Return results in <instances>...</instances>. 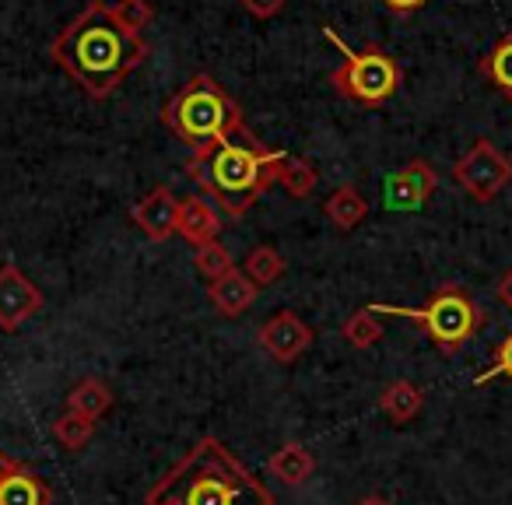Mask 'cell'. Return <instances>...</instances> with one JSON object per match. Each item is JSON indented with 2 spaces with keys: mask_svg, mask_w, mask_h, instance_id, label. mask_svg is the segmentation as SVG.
<instances>
[{
  "mask_svg": "<svg viewBox=\"0 0 512 505\" xmlns=\"http://www.w3.org/2000/svg\"><path fill=\"white\" fill-rule=\"evenodd\" d=\"M144 53V39L120 29L102 0H92L50 46V57L88 99H109L127 81V74L141 67Z\"/></svg>",
  "mask_w": 512,
  "mask_h": 505,
  "instance_id": "cell-1",
  "label": "cell"
},
{
  "mask_svg": "<svg viewBox=\"0 0 512 505\" xmlns=\"http://www.w3.org/2000/svg\"><path fill=\"white\" fill-rule=\"evenodd\" d=\"M285 155L271 151L264 141H256L253 130L218 141L204 151H193L186 162V176L214 197V204L232 218H242L256 200L264 197L281 176Z\"/></svg>",
  "mask_w": 512,
  "mask_h": 505,
  "instance_id": "cell-2",
  "label": "cell"
},
{
  "mask_svg": "<svg viewBox=\"0 0 512 505\" xmlns=\"http://www.w3.org/2000/svg\"><path fill=\"white\" fill-rule=\"evenodd\" d=\"M179 505H274V495L256 481L221 439H204L162 477Z\"/></svg>",
  "mask_w": 512,
  "mask_h": 505,
  "instance_id": "cell-3",
  "label": "cell"
},
{
  "mask_svg": "<svg viewBox=\"0 0 512 505\" xmlns=\"http://www.w3.org/2000/svg\"><path fill=\"white\" fill-rule=\"evenodd\" d=\"M162 123L186 144L190 151H204L235 134H246L242 109L211 74H193L183 92L165 106Z\"/></svg>",
  "mask_w": 512,
  "mask_h": 505,
  "instance_id": "cell-4",
  "label": "cell"
},
{
  "mask_svg": "<svg viewBox=\"0 0 512 505\" xmlns=\"http://www.w3.org/2000/svg\"><path fill=\"white\" fill-rule=\"evenodd\" d=\"M372 313L383 316H400V320H411L425 330V337L442 351V355H456L477 330L484 327V313L474 299H470L467 288L460 285H442L425 306H390V302H372Z\"/></svg>",
  "mask_w": 512,
  "mask_h": 505,
  "instance_id": "cell-5",
  "label": "cell"
},
{
  "mask_svg": "<svg viewBox=\"0 0 512 505\" xmlns=\"http://www.w3.org/2000/svg\"><path fill=\"white\" fill-rule=\"evenodd\" d=\"M327 39L344 53V64L330 74V85L344 95V99L358 102V106H383L397 95L400 85V67L383 46H365V50H348L341 36H334V29H323Z\"/></svg>",
  "mask_w": 512,
  "mask_h": 505,
  "instance_id": "cell-6",
  "label": "cell"
},
{
  "mask_svg": "<svg viewBox=\"0 0 512 505\" xmlns=\"http://www.w3.org/2000/svg\"><path fill=\"white\" fill-rule=\"evenodd\" d=\"M453 179L477 204H491L512 183V162L491 141H474L467 155L456 158Z\"/></svg>",
  "mask_w": 512,
  "mask_h": 505,
  "instance_id": "cell-7",
  "label": "cell"
},
{
  "mask_svg": "<svg viewBox=\"0 0 512 505\" xmlns=\"http://www.w3.org/2000/svg\"><path fill=\"white\" fill-rule=\"evenodd\" d=\"M435 186H439V176H435L432 162L411 158L404 169L383 179V207L386 211H421L435 193Z\"/></svg>",
  "mask_w": 512,
  "mask_h": 505,
  "instance_id": "cell-8",
  "label": "cell"
},
{
  "mask_svg": "<svg viewBox=\"0 0 512 505\" xmlns=\"http://www.w3.org/2000/svg\"><path fill=\"white\" fill-rule=\"evenodd\" d=\"M39 309H43V292L36 288V281L15 264L0 267V330L15 334Z\"/></svg>",
  "mask_w": 512,
  "mask_h": 505,
  "instance_id": "cell-9",
  "label": "cell"
},
{
  "mask_svg": "<svg viewBox=\"0 0 512 505\" xmlns=\"http://www.w3.org/2000/svg\"><path fill=\"white\" fill-rule=\"evenodd\" d=\"M256 341H260V348H264L274 362L292 365L295 358L306 355L309 344H313V327H309L306 320H299L295 313H288V309H281V313H274L271 320L260 327Z\"/></svg>",
  "mask_w": 512,
  "mask_h": 505,
  "instance_id": "cell-10",
  "label": "cell"
},
{
  "mask_svg": "<svg viewBox=\"0 0 512 505\" xmlns=\"http://www.w3.org/2000/svg\"><path fill=\"white\" fill-rule=\"evenodd\" d=\"M130 221H134L151 242H169L179 225V197L169 186H155L148 197H141L134 204Z\"/></svg>",
  "mask_w": 512,
  "mask_h": 505,
  "instance_id": "cell-11",
  "label": "cell"
},
{
  "mask_svg": "<svg viewBox=\"0 0 512 505\" xmlns=\"http://www.w3.org/2000/svg\"><path fill=\"white\" fill-rule=\"evenodd\" d=\"M256 295H260V288H256L253 281L239 271V267L228 271L225 278H218V281L207 285V299H211L214 313L225 316V320H235V316L246 313V309L256 302Z\"/></svg>",
  "mask_w": 512,
  "mask_h": 505,
  "instance_id": "cell-12",
  "label": "cell"
},
{
  "mask_svg": "<svg viewBox=\"0 0 512 505\" xmlns=\"http://www.w3.org/2000/svg\"><path fill=\"white\" fill-rule=\"evenodd\" d=\"M221 232V218L204 197H186L179 200V225H176V235H183L193 249L197 246H207L214 242Z\"/></svg>",
  "mask_w": 512,
  "mask_h": 505,
  "instance_id": "cell-13",
  "label": "cell"
},
{
  "mask_svg": "<svg viewBox=\"0 0 512 505\" xmlns=\"http://www.w3.org/2000/svg\"><path fill=\"white\" fill-rule=\"evenodd\" d=\"M53 491L43 477L25 463H15L0 481V505H50Z\"/></svg>",
  "mask_w": 512,
  "mask_h": 505,
  "instance_id": "cell-14",
  "label": "cell"
},
{
  "mask_svg": "<svg viewBox=\"0 0 512 505\" xmlns=\"http://www.w3.org/2000/svg\"><path fill=\"white\" fill-rule=\"evenodd\" d=\"M421 407H425V393H421V386L411 383V379H393V383H386L383 393H379V411H383L393 425L414 421L421 414Z\"/></svg>",
  "mask_w": 512,
  "mask_h": 505,
  "instance_id": "cell-15",
  "label": "cell"
},
{
  "mask_svg": "<svg viewBox=\"0 0 512 505\" xmlns=\"http://www.w3.org/2000/svg\"><path fill=\"white\" fill-rule=\"evenodd\" d=\"M323 214H327V221L337 228V232H351V228H358L365 218H369V200L362 197L358 186L344 183L323 200Z\"/></svg>",
  "mask_w": 512,
  "mask_h": 505,
  "instance_id": "cell-16",
  "label": "cell"
},
{
  "mask_svg": "<svg viewBox=\"0 0 512 505\" xmlns=\"http://www.w3.org/2000/svg\"><path fill=\"white\" fill-rule=\"evenodd\" d=\"M267 470H271L274 477H278L281 484H288V488H295V484H306L309 477H313L316 470V456L309 453L302 442H285V446L278 449V453L267 460Z\"/></svg>",
  "mask_w": 512,
  "mask_h": 505,
  "instance_id": "cell-17",
  "label": "cell"
},
{
  "mask_svg": "<svg viewBox=\"0 0 512 505\" xmlns=\"http://www.w3.org/2000/svg\"><path fill=\"white\" fill-rule=\"evenodd\" d=\"M109 407H113V390H109V386L102 383V379H95V376L81 379V383L67 393V411L81 414V418L99 421Z\"/></svg>",
  "mask_w": 512,
  "mask_h": 505,
  "instance_id": "cell-18",
  "label": "cell"
},
{
  "mask_svg": "<svg viewBox=\"0 0 512 505\" xmlns=\"http://www.w3.org/2000/svg\"><path fill=\"white\" fill-rule=\"evenodd\" d=\"M288 271V260L281 257L274 246H256L249 249L246 264H242V274H246L249 281H253L256 288H271L281 281V274Z\"/></svg>",
  "mask_w": 512,
  "mask_h": 505,
  "instance_id": "cell-19",
  "label": "cell"
},
{
  "mask_svg": "<svg viewBox=\"0 0 512 505\" xmlns=\"http://www.w3.org/2000/svg\"><path fill=\"white\" fill-rule=\"evenodd\" d=\"M278 183L288 190V197L292 200H306L309 193L316 190V183H320V169H316L309 158H292L285 155V165H281V176Z\"/></svg>",
  "mask_w": 512,
  "mask_h": 505,
  "instance_id": "cell-20",
  "label": "cell"
},
{
  "mask_svg": "<svg viewBox=\"0 0 512 505\" xmlns=\"http://www.w3.org/2000/svg\"><path fill=\"white\" fill-rule=\"evenodd\" d=\"M341 337L348 341V348L369 351V348H376V344L383 341V323L376 320V313H372V309L362 306L358 313H351L348 320H344Z\"/></svg>",
  "mask_w": 512,
  "mask_h": 505,
  "instance_id": "cell-21",
  "label": "cell"
},
{
  "mask_svg": "<svg viewBox=\"0 0 512 505\" xmlns=\"http://www.w3.org/2000/svg\"><path fill=\"white\" fill-rule=\"evenodd\" d=\"M481 74L512 102V32L495 43V50L481 60Z\"/></svg>",
  "mask_w": 512,
  "mask_h": 505,
  "instance_id": "cell-22",
  "label": "cell"
},
{
  "mask_svg": "<svg viewBox=\"0 0 512 505\" xmlns=\"http://www.w3.org/2000/svg\"><path fill=\"white\" fill-rule=\"evenodd\" d=\"M95 425H99V421L81 418V414H74V411H64L57 421H53V439H57L64 449H71V453H81V449L92 442Z\"/></svg>",
  "mask_w": 512,
  "mask_h": 505,
  "instance_id": "cell-23",
  "label": "cell"
},
{
  "mask_svg": "<svg viewBox=\"0 0 512 505\" xmlns=\"http://www.w3.org/2000/svg\"><path fill=\"white\" fill-rule=\"evenodd\" d=\"M109 15L130 36H141V29L155 22V4L151 0H116V4H109Z\"/></svg>",
  "mask_w": 512,
  "mask_h": 505,
  "instance_id": "cell-24",
  "label": "cell"
},
{
  "mask_svg": "<svg viewBox=\"0 0 512 505\" xmlns=\"http://www.w3.org/2000/svg\"><path fill=\"white\" fill-rule=\"evenodd\" d=\"M193 267H197V271L207 278V285H211V281L225 278L228 271H235V257L221 246L218 239H214V242H207V246L193 249Z\"/></svg>",
  "mask_w": 512,
  "mask_h": 505,
  "instance_id": "cell-25",
  "label": "cell"
},
{
  "mask_svg": "<svg viewBox=\"0 0 512 505\" xmlns=\"http://www.w3.org/2000/svg\"><path fill=\"white\" fill-rule=\"evenodd\" d=\"M491 379H512V334L495 348V355H491V365L474 379V386H484V383H491Z\"/></svg>",
  "mask_w": 512,
  "mask_h": 505,
  "instance_id": "cell-26",
  "label": "cell"
},
{
  "mask_svg": "<svg viewBox=\"0 0 512 505\" xmlns=\"http://www.w3.org/2000/svg\"><path fill=\"white\" fill-rule=\"evenodd\" d=\"M285 4L288 0H242V8L249 11V15L253 18H274V15H281V11H285Z\"/></svg>",
  "mask_w": 512,
  "mask_h": 505,
  "instance_id": "cell-27",
  "label": "cell"
},
{
  "mask_svg": "<svg viewBox=\"0 0 512 505\" xmlns=\"http://www.w3.org/2000/svg\"><path fill=\"white\" fill-rule=\"evenodd\" d=\"M498 302L512 313V267L498 278Z\"/></svg>",
  "mask_w": 512,
  "mask_h": 505,
  "instance_id": "cell-28",
  "label": "cell"
},
{
  "mask_svg": "<svg viewBox=\"0 0 512 505\" xmlns=\"http://www.w3.org/2000/svg\"><path fill=\"white\" fill-rule=\"evenodd\" d=\"M383 4L390 11H397V15H411V11L425 8V0H383Z\"/></svg>",
  "mask_w": 512,
  "mask_h": 505,
  "instance_id": "cell-29",
  "label": "cell"
},
{
  "mask_svg": "<svg viewBox=\"0 0 512 505\" xmlns=\"http://www.w3.org/2000/svg\"><path fill=\"white\" fill-rule=\"evenodd\" d=\"M15 463H18V460H11L8 453H0V481H4V477H8V470L15 467Z\"/></svg>",
  "mask_w": 512,
  "mask_h": 505,
  "instance_id": "cell-30",
  "label": "cell"
},
{
  "mask_svg": "<svg viewBox=\"0 0 512 505\" xmlns=\"http://www.w3.org/2000/svg\"><path fill=\"white\" fill-rule=\"evenodd\" d=\"M358 505H393V502H390V498H383V495H365Z\"/></svg>",
  "mask_w": 512,
  "mask_h": 505,
  "instance_id": "cell-31",
  "label": "cell"
}]
</instances>
